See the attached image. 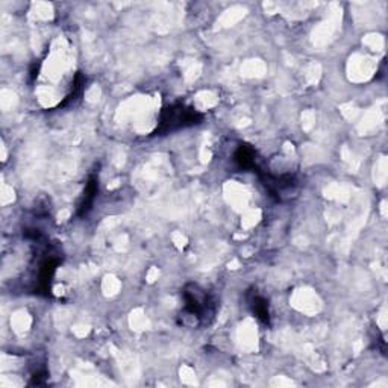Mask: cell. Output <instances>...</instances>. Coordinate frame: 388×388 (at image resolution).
I'll return each instance as SVG.
<instances>
[{
    "label": "cell",
    "instance_id": "cell-1",
    "mask_svg": "<svg viewBox=\"0 0 388 388\" xmlns=\"http://www.w3.org/2000/svg\"><path fill=\"white\" fill-rule=\"evenodd\" d=\"M199 119H200V114H197L191 108H185V106L169 108L162 114V120H161V128L159 129L164 130V132L179 129V128L190 126V125L197 123L196 120H199Z\"/></svg>",
    "mask_w": 388,
    "mask_h": 388
},
{
    "label": "cell",
    "instance_id": "cell-2",
    "mask_svg": "<svg viewBox=\"0 0 388 388\" xmlns=\"http://www.w3.org/2000/svg\"><path fill=\"white\" fill-rule=\"evenodd\" d=\"M255 153H254V150L252 149H249V147H240V150L237 152V155H235V159H237V162L241 165V167H244V169H251V167H254L255 165Z\"/></svg>",
    "mask_w": 388,
    "mask_h": 388
},
{
    "label": "cell",
    "instance_id": "cell-3",
    "mask_svg": "<svg viewBox=\"0 0 388 388\" xmlns=\"http://www.w3.org/2000/svg\"><path fill=\"white\" fill-rule=\"evenodd\" d=\"M252 308H254V313L257 314V317L262 319L264 322H268V310H267V303L262 297L257 296L252 300Z\"/></svg>",
    "mask_w": 388,
    "mask_h": 388
}]
</instances>
